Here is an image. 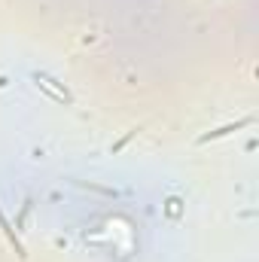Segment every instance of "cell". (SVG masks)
<instances>
[{"instance_id":"6da1fadb","label":"cell","mask_w":259,"mask_h":262,"mask_svg":"<svg viewBox=\"0 0 259 262\" xmlns=\"http://www.w3.org/2000/svg\"><path fill=\"white\" fill-rule=\"evenodd\" d=\"M34 79H37V85H40L46 95H52L55 101H64V104H70V101H73V98H70V92H67L58 79H52L49 73H34Z\"/></svg>"},{"instance_id":"7a4b0ae2","label":"cell","mask_w":259,"mask_h":262,"mask_svg":"<svg viewBox=\"0 0 259 262\" xmlns=\"http://www.w3.org/2000/svg\"><path fill=\"white\" fill-rule=\"evenodd\" d=\"M0 229H3V235L9 238V244L15 247V253H18V256H25V247H21V241H18V235L12 232V226H9V220L3 216V210H0Z\"/></svg>"}]
</instances>
